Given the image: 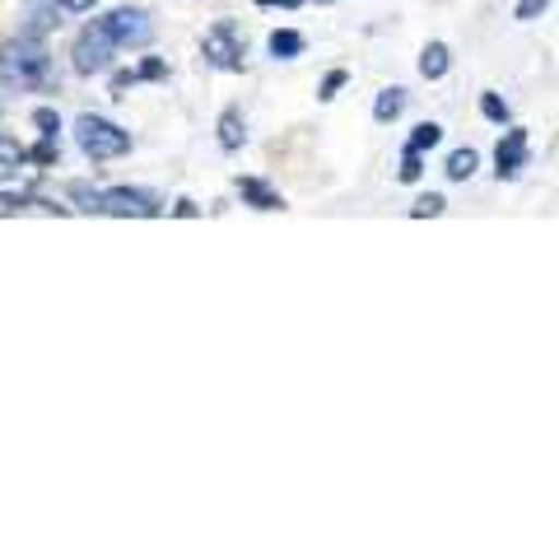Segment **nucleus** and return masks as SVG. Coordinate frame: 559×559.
Masks as SVG:
<instances>
[{"label":"nucleus","mask_w":559,"mask_h":559,"mask_svg":"<svg viewBox=\"0 0 559 559\" xmlns=\"http://www.w3.org/2000/svg\"><path fill=\"white\" fill-rule=\"evenodd\" d=\"M318 5H331V0H318Z\"/></svg>","instance_id":"nucleus-28"},{"label":"nucleus","mask_w":559,"mask_h":559,"mask_svg":"<svg viewBox=\"0 0 559 559\" xmlns=\"http://www.w3.org/2000/svg\"><path fill=\"white\" fill-rule=\"evenodd\" d=\"M238 197L248 201V205H257V210H280V205H285V197H275V191L266 182H257V178H242L238 182Z\"/></svg>","instance_id":"nucleus-10"},{"label":"nucleus","mask_w":559,"mask_h":559,"mask_svg":"<svg viewBox=\"0 0 559 559\" xmlns=\"http://www.w3.org/2000/svg\"><path fill=\"white\" fill-rule=\"evenodd\" d=\"M33 127H38L43 135H51V140H57V135H61V117L51 112V108H38V112H33Z\"/></svg>","instance_id":"nucleus-20"},{"label":"nucleus","mask_w":559,"mask_h":559,"mask_svg":"<svg viewBox=\"0 0 559 559\" xmlns=\"http://www.w3.org/2000/svg\"><path fill=\"white\" fill-rule=\"evenodd\" d=\"M443 140V127L439 121H419V127L411 131V140H406V150H415V154H425V150H433Z\"/></svg>","instance_id":"nucleus-16"},{"label":"nucleus","mask_w":559,"mask_h":559,"mask_svg":"<svg viewBox=\"0 0 559 559\" xmlns=\"http://www.w3.org/2000/svg\"><path fill=\"white\" fill-rule=\"evenodd\" d=\"M476 168H480V154H476V150H452V154H448V178H452V182H466Z\"/></svg>","instance_id":"nucleus-14"},{"label":"nucleus","mask_w":559,"mask_h":559,"mask_svg":"<svg viewBox=\"0 0 559 559\" xmlns=\"http://www.w3.org/2000/svg\"><path fill=\"white\" fill-rule=\"evenodd\" d=\"M266 47H271V57H275V61H294V57H304V33H294V28H275Z\"/></svg>","instance_id":"nucleus-11"},{"label":"nucleus","mask_w":559,"mask_h":559,"mask_svg":"<svg viewBox=\"0 0 559 559\" xmlns=\"http://www.w3.org/2000/svg\"><path fill=\"white\" fill-rule=\"evenodd\" d=\"M411 215H415V219H425V215H443V197H439V191H429V197H419Z\"/></svg>","instance_id":"nucleus-21"},{"label":"nucleus","mask_w":559,"mask_h":559,"mask_svg":"<svg viewBox=\"0 0 559 559\" xmlns=\"http://www.w3.org/2000/svg\"><path fill=\"white\" fill-rule=\"evenodd\" d=\"M98 215H117V219H154L164 215V201L145 187H108L98 197Z\"/></svg>","instance_id":"nucleus-5"},{"label":"nucleus","mask_w":559,"mask_h":559,"mask_svg":"<svg viewBox=\"0 0 559 559\" xmlns=\"http://www.w3.org/2000/svg\"><path fill=\"white\" fill-rule=\"evenodd\" d=\"M419 173H425V164H419V154L406 150V159H401V182H419Z\"/></svg>","instance_id":"nucleus-23"},{"label":"nucleus","mask_w":559,"mask_h":559,"mask_svg":"<svg viewBox=\"0 0 559 559\" xmlns=\"http://www.w3.org/2000/svg\"><path fill=\"white\" fill-rule=\"evenodd\" d=\"M75 140H80L84 159H94V164L121 159V154L131 150V131H121L117 121H108V117H94V112L75 117Z\"/></svg>","instance_id":"nucleus-3"},{"label":"nucleus","mask_w":559,"mask_h":559,"mask_svg":"<svg viewBox=\"0 0 559 559\" xmlns=\"http://www.w3.org/2000/svg\"><path fill=\"white\" fill-rule=\"evenodd\" d=\"M261 10H271V5H285V10H294V5H304V0H257Z\"/></svg>","instance_id":"nucleus-27"},{"label":"nucleus","mask_w":559,"mask_h":559,"mask_svg":"<svg viewBox=\"0 0 559 559\" xmlns=\"http://www.w3.org/2000/svg\"><path fill=\"white\" fill-rule=\"evenodd\" d=\"M43 182V164L33 159L24 145H14V140H0V201L5 205H28L33 191Z\"/></svg>","instance_id":"nucleus-2"},{"label":"nucleus","mask_w":559,"mask_h":559,"mask_svg":"<svg viewBox=\"0 0 559 559\" xmlns=\"http://www.w3.org/2000/svg\"><path fill=\"white\" fill-rule=\"evenodd\" d=\"M112 57H117V43L108 38V33H103L98 20H94L90 28H80L75 47H70V66H75V75H108Z\"/></svg>","instance_id":"nucleus-4"},{"label":"nucleus","mask_w":559,"mask_h":559,"mask_svg":"<svg viewBox=\"0 0 559 559\" xmlns=\"http://www.w3.org/2000/svg\"><path fill=\"white\" fill-rule=\"evenodd\" d=\"M57 5H61V10H70V14H84V10H94L98 0H57Z\"/></svg>","instance_id":"nucleus-26"},{"label":"nucleus","mask_w":559,"mask_h":559,"mask_svg":"<svg viewBox=\"0 0 559 559\" xmlns=\"http://www.w3.org/2000/svg\"><path fill=\"white\" fill-rule=\"evenodd\" d=\"M135 75H140V80H164V75H168V66H164V61H145V66L135 70Z\"/></svg>","instance_id":"nucleus-25"},{"label":"nucleus","mask_w":559,"mask_h":559,"mask_svg":"<svg viewBox=\"0 0 559 559\" xmlns=\"http://www.w3.org/2000/svg\"><path fill=\"white\" fill-rule=\"evenodd\" d=\"M527 159H532V140H527V131H509L499 140V150H495V173H499V182H513L522 168H527Z\"/></svg>","instance_id":"nucleus-8"},{"label":"nucleus","mask_w":559,"mask_h":559,"mask_svg":"<svg viewBox=\"0 0 559 559\" xmlns=\"http://www.w3.org/2000/svg\"><path fill=\"white\" fill-rule=\"evenodd\" d=\"M28 154H33V159H38L43 168H51V164H57V159H61V140H51V135H43V140H38V145H33Z\"/></svg>","instance_id":"nucleus-18"},{"label":"nucleus","mask_w":559,"mask_h":559,"mask_svg":"<svg viewBox=\"0 0 559 559\" xmlns=\"http://www.w3.org/2000/svg\"><path fill=\"white\" fill-rule=\"evenodd\" d=\"M401 108H406V90H396V84H392V90H382V94H378L373 117H378V121H396Z\"/></svg>","instance_id":"nucleus-15"},{"label":"nucleus","mask_w":559,"mask_h":559,"mask_svg":"<svg viewBox=\"0 0 559 559\" xmlns=\"http://www.w3.org/2000/svg\"><path fill=\"white\" fill-rule=\"evenodd\" d=\"M57 0H28V5H24V14H28V24L20 28V33H28V38H43V33H51V28H57L61 20H57Z\"/></svg>","instance_id":"nucleus-9"},{"label":"nucleus","mask_w":559,"mask_h":559,"mask_svg":"<svg viewBox=\"0 0 559 559\" xmlns=\"http://www.w3.org/2000/svg\"><path fill=\"white\" fill-rule=\"evenodd\" d=\"M201 57L215 70H242V61H248V38L238 33V24L224 20L201 38Z\"/></svg>","instance_id":"nucleus-6"},{"label":"nucleus","mask_w":559,"mask_h":559,"mask_svg":"<svg viewBox=\"0 0 559 559\" xmlns=\"http://www.w3.org/2000/svg\"><path fill=\"white\" fill-rule=\"evenodd\" d=\"M546 5H550V0H522V5H518V20H522V24H532Z\"/></svg>","instance_id":"nucleus-24"},{"label":"nucleus","mask_w":559,"mask_h":559,"mask_svg":"<svg viewBox=\"0 0 559 559\" xmlns=\"http://www.w3.org/2000/svg\"><path fill=\"white\" fill-rule=\"evenodd\" d=\"M242 145H248V127H242V117L238 112H224L219 117V150H242Z\"/></svg>","instance_id":"nucleus-13"},{"label":"nucleus","mask_w":559,"mask_h":559,"mask_svg":"<svg viewBox=\"0 0 559 559\" xmlns=\"http://www.w3.org/2000/svg\"><path fill=\"white\" fill-rule=\"evenodd\" d=\"M480 112H485L489 121H499V127H503V121H509V103H503L499 94H485V98H480Z\"/></svg>","instance_id":"nucleus-19"},{"label":"nucleus","mask_w":559,"mask_h":559,"mask_svg":"<svg viewBox=\"0 0 559 559\" xmlns=\"http://www.w3.org/2000/svg\"><path fill=\"white\" fill-rule=\"evenodd\" d=\"M345 80H349V75H345V70H331V75L322 80V90H318V98H322V103H326V98H336V94L345 90Z\"/></svg>","instance_id":"nucleus-22"},{"label":"nucleus","mask_w":559,"mask_h":559,"mask_svg":"<svg viewBox=\"0 0 559 559\" xmlns=\"http://www.w3.org/2000/svg\"><path fill=\"white\" fill-rule=\"evenodd\" d=\"M98 24L117 43V51L121 47H150V38H154V24H150V14L140 10V5H117V10L103 14Z\"/></svg>","instance_id":"nucleus-7"},{"label":"nucleus","mask_w":559,"mask_h":559,"mask_svg":"<svg viewBox=\"0 0 559 559\" xmlns=\"http://www.w3.org/2000/svg\"><path fill=\"white\" fill-rule=\"evenodd\" d=\"M57 80V66H51V51L43 38H20L0 43V84L5 90H20V94H38V90H51Z\"/></svg>","instance_id":"nucleus-1"},{"label":"nucleus","mask_w":559,"mask_h":559,"mask_svg":"<svg viewBox=\"0 0 559 559\" xmlns=\"http://www.w3.org/2000/svg\"><path fill=\"white\" fill-rule=\"evenodd\" d=\"M66 191H70V201H80L84 215H98V197H103L98 187H90V182H70Z\"/></svg>","instance_id":"nucleus-17"},{"label":"nucleus","mask_w":559,"mask_h":559,"mask_svg":"<svg viewBox=\"0 0 559 559\" xmlns=\"http://www.w3.org/2000/svg\"><path fill=\"white\" fill-rule=\"evenodd\" d=\"M448 66H452V57H448L443 43H429L425 51H419V75H425V80H443Z\"/></svg>","instance_id":"nucleus-12"}]
</instances>
